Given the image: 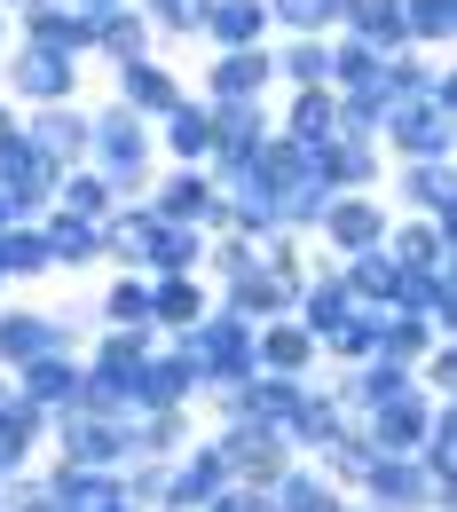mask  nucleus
<instances>
[{
	"label": "nucleus",
	"mask_w": 457,
	"mask_h": 512,
	"mask_svg": "<svg viewBox=\"0 0 457 512\" xmlns=\"http://www.w3.org/2000/svg\"><path fill=\"white\" fill-rule=\"evenodd\" d=\"M434 347V323L418 316V308H379V355H394V363H418Z\"/></svg>",
	"instance_id": "c03bdc74"
},
{
	"label": "nucleus",
	"mask_w": 457,
	"mask_h": 512,
	"mask_svg": "<svg viewBox=\"0 0 457 512\" xmlns=\"http://www.w3.org/2000/svg\"><path fill=\"white\" fill-rule=\"evenodd\" d=\"M150 347H158V331H119V323H95V331H87V347H79V363H87L103 386H119V394H127ZM127 410H134V402H127Z\"/></svg>",
	"instance_id": "b1692460"
},
{
	"label": "nucleus",
	"mask_w": 457,
	"mask_h": 512,
	"mask_svg": "<svg viewBox=\"0 0 457 512\" xmlns=\"http://www.w3.org/2000/svg\"><path fill=\"white\" fill-rule=\"evenodd\" d=\"M119 497H127V512H166V457H127Z\"/></svg>",
	"instance_id": "de8ad7c7"
},
{
	"label": "nucleus",
	"mask_w": 457,
	"mask_h": 512,
	"mask_svg": "<svg viewBox=\"0 0 457 512\" xmlns=\"http://www.w3.org/2000/svg\"><path fill=\"white\" fill-rule=\"evenodd\" d=\"M142 284H150V331H158V339L190 331V323L213 308V284H205V268H166V276H142Z\"/></svg>",
	"instance_id": "4be33fe9"
},
{
	"label": "nucleus",
	"mask_w": 457,
	"mask_h": 512,
	"mask_svg": "<svg viewBox=\"0 0 457 512\" xmlns=\"http://www.w3.org/2000/svg\"><path fill=\"white\" fill-rule=\"evenodd\" d=\"M261 40H276L268 0H205V16H197V48H261Z\"/></svg>",
	"instance_id": "7c9ffc66"
},
{
	"label": "nucleus",
	"mask_w": 457,
	"mask_h": 512,
	"mask_svg": "<svg viewBox=\"0 0 457 512\" xmlns=\"http://www.w3.org/2000/svg\"><path fill=\"white\" fill-rule=\"evenodd\" d=\"M127 402H134V410H174V402H197V371H190V355H182L174 339H158V347L142 355V371H134Z\"/></svg>",
	"instance_id": "5701e85b"
},
{
	"label": "nucleus",
	"mask_w": 457,
	"mask_h": 512,
	"mask_svg": "<svg viewBox=\"0 0 457 512\" xmlns=\"http://www.w3.org/2000/svg\"><path fill=\"white\" fill-rule=\"evenodd\" d=\"M0 229H8V197H0Z\"/></svg>",
	"instance_id": "6e6d98bb"
},
{
	"label": "nucleus",
	"mask_w": 457,
	"mask_h": 512,
	"mask_svg": "<svg viewBox=\"0 0 457 512\" xmlns=\"http://www.w3.org/2000/svg\"><path fill=\"white\" fill-rule=\"evenodd\" d=\"M79 371H87V363H79V347H48V355H32V363H16V371H0V379L16 386L24 402H40V410L56 418V410L79 402Z\"/></svg>",
	"instance_id": "aec40b11"
},
{
	"label": "nucleus",
	"mask_w": 457,
	"mask_h": 512,
	"mask_svg": "<svg viewBox=\"0 0 457 512\" xmlns=\"http://www.w3.org/2000/svg\"><path fill=\"white\" fill-rule=\"evenodd\" d=\"M253 371H284V379H324V347L300 316L253 323Z\"/></svg>",
	"instance_id": "f3484780"
},
{
	"label": "nucleus",
	"mask_w": 457,
	"mask_h": 512,
	"mask_svg": "<svg viewBox=\"0 0 457 512\" xmlns=\"http://www.w3.org/2000/svg\"><path fill=\"white\" fill-rule=\"evenodd\" d=\"M134 418V410H127ZM127 418H111V410H56L48 418V457H64V465H127Z\"/></svg>",
	"instance_id": "1a4fd4ad"
},
{
	"label": "nucleus",
	"mask_w": 457,
	"mask_h": 512,
	"mask_svg": "<svg viewBox=\"0 0 457 512\" xmlns=\"http://www.w3.org/2000/svg\"><path fill=\"white\" fill-rule=\"evenodd\" d=\"M221 489H229V465H221L213 434H197L190 449H174V457H166V512H205Z\"/></svg>",
	"instance_id": "dca6fc26"
},
{
	"label": "nucleus",
	"mask_w": 457,
	"mask_h": 512,
	"mask_svg": "<svg viewBox=\"0 0 457 512\" xmlns=\"http://www.w3.org/2000/svg\"><path fill=\"white\" fill-rule=\"evenodd\" d=\"M56 205H64V213H79V221H103L119 197H111V182L79 158V166H64V174H56Z\"/></svg>",
	"instance_id": "37998d69"
},
{
	"label": "nucleus",
	"mask_w": 457,
	"mask_h": 512,
	"mask_svg": "<svg viewBox=\"0 0 457 512\" xmlns=\"http://www.w3.org/2000/svg\"><path fill=\"white\" fill-rule=\"evenodd\" d=\"M0 95H8L16 111L71 103V95H87V64H79V56H56V48H32V40H8V48H0Z\"/></svg>",
	"instance_id": "20e7f679"
},
{
	"label": "nucleus",
	"mask_w": 457,
	"mask_h": 512,
	"mask_svg": "<svg viewBox=\"0 0 457 512\" xmlns=\"http://www.w3.org/2000/svg\"><path fill=\"white\" fill-rule=\"evenodd\" d=\"M150 142H158L166 166H205V150H213V111H205V95H182L166 119H150Z\"/></svg>",
	"instance_id": "c85d7f7f"
},
{
	"label": "nucleus",
	"mask_w": 457,
	"mask_h": 512,
	"mask_svg": "<svg viewBox=\"0 0 457 512\" xmlns=\"http://www.w3.org/2000/svg\"><path fill=\"white\" fill-rule=\"evenodd\" d=\"M268 24L276 32H331L339 24V0H268Z\"/></svg>",
	"instance_id": "8fccbe9b"
},
{
	"label": "nucleus",
	"mask_w": 457,
	"mask_h": 512,
	"mask_svg": "<svg viewBox=\"0 0 457 512\" xmlns=\"http://www.w3.org/2000/svg\"><path fill=\"white\" fill-rule=\"evenodd\" d=\"M347 497L363 512H434V505H457V481H434L418 457H371Z\"/></svg>",
	"instance_id": "423d86ee"
},
{
	"label": "nucleus",
	"mask_w": 457,
	"mask_h": 512,
	"mask_svg": "<svg viewBox=\"0 0 457 512\" xmlns=\"http://www.w3.org/2000/svg\"><path fill=\"white\" fill-rule=\"evenodd\" d=\"M213 111V150H205V174L229 182L268 134H276V95H229V103H205Z\"/></svg>",
	"instance_id": "0eeeda50"
},
{
	"label": "nucleus",
	"mask_w": 457,
	"mask_h": 512,
	"mask_svg": "<svg viewBox=\"0 0 457 512\" xmlns=\"http://www.w3.org/2000/svg\"><path fill=\"white\" fill-rule=\"evenodd\" d=\"M371 457H379V449L363 442V426H347L339 442H324V449H316V465H324V473H331V481H339V489H355V473H363Z\"/></svg>",
	"instance_id": "09e8293b"
},
{
	"label": "nucleus",
	"mask_w": 457,
	"mask_h": 512,
	"mask_svg": "<svg viewBox=\"0 0 457 512\" xmlns=\"http://www.w3.org/2000/svg\"><path fill=\"white\" fill-rule=\"evenodd\" d=\"M87 166L111 182V197L127 205V197L150 190V174H158V142H150V119H134L119 95H95L87 103Z\"/></svg>",
	"instance_id": "f257e3e1"
},
{
	"label": "nucleus",
	"mask_w": 457,
	"mask_h": 512,
	"mask_svg": "<svg viewBox=\"0 0 457 512\" xmlns=\"http://www.w3.org/2000/svg\"><path fill=\"white\" fill-rule=\"evenodd\" d=\"M95 323H119V331H150V284L111 268V284L95 292Z\"/></svg>",
	"instance_id": "79ce46f5"
},
{
	"label": "nucleus",
	"mask_w": 457,
	"mask_h": 512,
	"mask_svg": "<svg viewBox=\"0 0 457 512\" xmlns=\"http://www.w3.org/2000/svg\"><path fill=\"white\" fill-rule=\"evenodd\" d=\"M213 300H221V308H237L245 323H268V316H292L300 284H284V276H276V268L253 253L245 268H237V276H221V284H213Z\"/></svg>",
	"instance_id": "a211bd4d"
},
{
	"label": "nucleus",
	"mask_w": 457,
	"mask_h": 512,
	"mask_svg": "<svg viewBox=\"0 0 457 512\" xmlns=\"http://www.w3.org/2000/svg\"><path fill=\"white\" fill-rule=\"evenodd\" d=\"M158 48V32H150V16L142 8H111V16H95L87 24V64H134V56H150Z\"/></svg>",
	"instance_id": "f704fd0d"
},
{
	"label": "nucleus",
	"mask_w": 457,
	"mask_h": 512,
	"mask_svg": "<svg viewBox=\"0 0 457 512\" xmlns=\"http://www.w3.org/2000/svg\"><path fill=\"white\" fill-rule=\"evenodd\" d=\"M205 512H268V497L253 489V481H229V489H221V497H213Z\"/></svg>",
	"instance_id": "3c124183"
},
{
	"label": "nucleus",
	"mask_w": 457,
	"mask_h": 512,
	"mask_svg": "<svg viewBox=\"0 0 457 512\" xmlns=\"http://www.w3.org/2000/svg\"><path fill=\"white\" fill-rule=\"evenodd\" d=\"M0 292H16V284H8V260H0Z\"/></svg>",
	"instance_id": "5fc2aeb1"
},
{
	"label": "nucleus",
	"mask_w": 457,
	"mask_h": 512,
	"mask_svg": "<svg viewBox=\"0 0 457 512\" xmlns=\"http://www.w3.org/2000/svg\"><path fill=\"white\" fill-rule=\"evenodd\" d=\"M174 347L190 355V371H197V402L221 394V386L253 379V323L237 316V308H221V300H213L190 331H174Z\"/></svg>",
	"instance_id": "f03ea898"
},
{
	"label": "nucleus",
	"mask_w": 457,
	"mask_h": 512,
	"mask_svg": "<svg viewBox=\"0 0 457 512\" xmlns=\"http://www.w3.org/2000/svg\"><path fill=\"white\" fill-rule=\"evenodd\" d=\"M379 150L394 158H457V87H426V95H394L379 119Z\"/></svg>",
	"instance_id": "7ed1b4c3"
},
{
	"label": "nucleus",
	"mask_w": 457,
	"mask_h": 512,
	"mask_svg": "<svg viewBox=\"0 0 457 512\" xmlns=\"http://www.w3.org/2000/svg\"><path fill=\"white\" fill-rule=\"evenodd\" d=\"M308 174L324 190H379L387 182V150H379V134H331V142L308 150Z\"/></svg>",
	"instance_id": "ddd939ff"
},
{
	"label": "nucleus",
	"mask_w": 457,
	"mask_h": 512,
	"mask_svg": "<svg viewBox=\"0 0 457 512\" xmlns=\"http://www.w3.org/2000/svg\"><path fill=\"white\" fill-rule=\"evenodd\" d=\"M190 95H205V103H229V95H276L268 40H261V48H205V56H197Z\"/></svg>",
	"instance_id": "f8f14e48"
},
{
	"label": "nucleus",
	"mask_w": 457,
	"mask_h": 512,
	"mask_svg": "<svg viewBox=\"0 0 457 512\" xmlns=\"http://www.w3.org/2000/svg\"><path fill=\"white\" fill-rule=\"evenodd\" d=\"M0 8H24V0H0Z\"/></svg>",
	"instance_id": "4d7b16f0"
},
{
	"label": "nucleus",
	"mask_w": 457,
	"mask_h": 512,
	"mask_svg": "<svg viewBox=\"0 0 457 512\" xmlns=\"http://www.w3.org/2000/svg\"><path fill=\"white\" fill-rule=\"evenodd\" d=\"M213 449H221V465H229V481H276L284 465H292V442H284V426H205Z\"/></svg>",
	"instance_id": "4468645a"
},
{
	"label": "nucleus",
	"mask_w": 457,
	"mask_h": 512,
	"mask_svg": "<svg viewBox=\"0 0 457 512\" xmlns=\"http://www.w3.org/2000/svg\"><path fill=\"white\" fill-rule=\"evenodd\" d=\"M111 95L127 103L134 119H166V111L190 95V79H182V64H174L166 48H150V56H134V64H111Z\"/></svg>",
	"instance_id": "9b49d317"
},
{
	"label": "nucleus",
	"mask_w": 457,
	"mask_h": 512,
	"mask_svg": "<svg viewBox=\"0 0 457 512\" xmlns=\"http://www.w3.org/2000/svg\"><path fill=\"white\" fill-rule=\"evenodd\" d=\"M142 205H150V213H166V221H197L205 237H213V229H229V190H221L205 166H166V158H158V174H150Z\"/></svg>",
	"instance_id": "6e6552de"
},
{
	"label": "nucleus",
	"mask_w": 457,
	"mask_h": 512,
	"mask_svg": "<svg viewBox=\"0 0 457 512\" xmlns=\"http://www.w3.org/2000/svg\"><path fill=\"white\" fill-rule=\"evenodd\" d=\"M331 32H355L371 48H410L402 40V0H339V24Z\"/></svg>",
	"instance_id": "a19ab883"
},
{
	"label": "nucleus",
	"mask_w": 457,
	"mask_h": 512,
	"mask_svg": "<svg viewBox=\"0 0 457 512\" xmlns=\"http://www.w3.org/2000/svg\"><path fill=\"white\" fill-rule=\"evenodd\" d=\"M387 253L402 268H457V221H426V213H394Z\"/></svg>",
	"instance_id": "473e14b6"
},
{
	"label": "nucleus",
	"mask_w": 457,
	"mask_h": 512,
	"mask_svg": "<svg viewBox=\"0 0 457 512\" xmlns=\"http://www.w3.org/2000/svg\"><path fill=\"white\" fill-rule=\"evenodd\" d=\"M71 8H79V16L95 24V16H111V8H134V0H71Z\"/></svg>",
	"instance_id": "603ef678"
},
{
	"label": "nucleus",
	"mask_w": 457,
	"mask_h": 512,
	"mask_svg": "<svg viewBox=\"0 0 457 512\" xmlns=\"http://www.w3.org/2000/svg\"><path fill=\"white\" fill-rule=\"evenodd\" d=\"M363 355H379V308H355V316H347V323L324 339V371H339V363H363Z\"/></svg>",
	"instance_id": "49530a36"
},
{
	"label": "nucleus",
	"mask_w": 457,
	"mask_h": 512,
	"mask_svg": "<svg viewBox=\"0 0 457 512\" xmlns=\"http://www.w3.org/2000/svg\"><path fill=\"white\" fill-rule=\"evenodd\" d=\"M402 40L426 48V56H450L457 48V0H402Z\"/></svg>",
	"instance_id": "ea45409f"
},
{
	"label": "nucleus",
	"mask_w": 457,
	"mask_h": 512,
	"mask_svg": "<svg viewBox=\"0 0 457 512\" xmlns=\"http://www.w3.org/2000/svg\"><path fill=\"white\" fill-rule=\"evenodd\" d=\"M276 134L300 142V150L331 142L339 134V95L331 87H276Z\"/></svg>",
	"instance_id": "bb28decb"
},
{
	"label": "nucleus",
	"mask_w": 457,
	"mask_h": 512,
	"mask_svg": "<svg viewBox=\"0 0 457 512\" xmlns=\"http://www.w3.org/2000/svg\"><path fill=\"white\" fill-rule=\"evenodd\" d=\"M16 40L56 48V56H79V64H87V16H79L71 0H24V8H16Z\"/></svg>",
	"instance_id": "2f4dec72"
},
{
	"label": "nucleus",
	"mask_w": 457,
	"mask_h": 512,
	"mask_svg": "<svg viewBox=\"0 0 457 512\" xmlns=\"http://www.w3.org/2000/svg\"><path fill=\"white\" fill-rule=\"evenodd\" d=\"M339 276H347L355 308H394V292H402V260H394L387 245H371V253H347V260H339Z\"/></svg>",
	"instance_id": "4c0bfd02"
},
{
	"label": "nucleus",
	"mask_w": 457,
	"mask_h": 512,
	"mask_svg": "<svg viewBox=\"0 0 457 512\" xmlns=\"http://www.w3.org/2000/svg\"><path fill=\"white\" fill-rule=\"evenodd\" d=\"M268 64H276V87H331V32H276Z\"/></svg>",
	"instance_id": "c9c22d12"
},
{
	"label": "nucleus",
	"mask_w": 457,
	"mask_h": 512,
	"mask_svg": "<svg viewBox=\"0 0 457 512\" xmlns=\"http://www.w3.org/2000/svg\"><path fill=\"white\" fill-rule=\"evenodd\" d=\"M426 418H434V394L410 379L402 394H387L379 410H363L355 426H363V442L379 449V457H410V449H418V434H426Z\"/></svg>",
	"instance_id": "2eb2a0df"
},
{
	"label": "nucleus",
	"mask_w": 457,
	"mask_h": 512,
	"mask_svg": "<svg viewBox=\"0 0 457 512\" xmlns=\"http://www.w3.org/2000/svg\"><path fill=\"white\" fill-rule=\"evenodd\" d=\"M0 260H8V284H16V292H32V284H48V276H56L40 221H8V229H0Z\"/></svg>",
	"instance_id": "58836bf2"
},
{
	"label": "nucleus",
	"mask_w": 457,
	"mask_h": 512,
	"mask_svg": "<svg viewBox=\"0 0 457 512\" xmlns=\"http://www.w3.org/2000/svg\"><path fill=\"white\" fill-rule=\"evenodd\" d=\"M40 457H48V410L24 402L16 386L0 379V473H24V465H40Z\"/></svg>",
	"instance_id": "393cba45"
},
{
	"label": "nucleus",
	"mask_w": 457,
	"mask_h": 512,
	"mask_svg": "<svg viewBox=\"0 0 457 512\" xmlns=\"http://www.w3.org/2000/svg\"><path fill=\"white\" fill-rule=\"evenodd\" d=\"M205 434V410L197 402H174V410H134L127 418V457H174Z\"/></svg>",
	"instance_id": "c756f323"
},
{
	"label": "nucleus",
	"mask_w": 457,
	"mask_h": 512,
	"mask_svg": "<svg viewBox=\"0 0 457 512\" xmlns=\"http://www.w3.org/2000/svg\"><path fill=\"white\" fill-rule=\"evenodd\" d=\"M24 134L56 158V166H79L87 158V95H71V103H40V111H24Z\"/></svg>",
	"instance_id": "72a5a7b5"
},
{
	"label": "nucleus",
	"mask_w": 457,
	"mask_h": 512,
	"mask_svg": "<svg viewBox=\"0 0 457 512\" xmlns=\"http://www.w3.org/2000/svg\"><path fill=\"white\" fill-rule=\"evenodd\" d=\"M394 308H418L434 331H457V268H402Z\"/></svg>",
	"instance_id": "e433bc0d"
},
{
	"label": "nucleus",
	"mask_w": 457,
	"mask_h": 512,
	"mask_svg": "<svg viewBox=\"0 0 457 512\" xmlns=\"http://www.w3.org/2000/svg\"><path fill=\"white\" fill-rule=\"evenodd\" d=\"M355 512H363V505H355Z\"/></svg>",
	"instance_id": "13d9d810"
},
{
	"label": "nucleus",
	"mask_w": 457,
	"mask_h": 512,
	"mask_svg": "<svg viewBox=\"0 0 457 512\" xmlns=\"http://www.w3.org/2000/svg\"><path fill=\"white\" fill-rule=\"evenodd\" d=\"M261 497H268V512H355V497L331 481L316 457H292L276 481H261Z\"/></svg>",
	"instance_id": "412c9836"
},
{
	"label": "nucleus",
	"mask_w": 457,
	"mask_h": 512,
	"mask_svg": "<svg viewBox=\"0 0 457 512\" xmlns=\"http://www.w3.org/2000/svg\"><path fill=\"white\" fill-rule=\"evenodd\" d=\"M134 8L150 16L158 48H197V16H205V0H134Z\"/></svg>",
	"instance_id": "a18cd8bd"
},
{
	"label": "nucleus",
	"mask_w": 457,
	"mask_h": 512,
	"mask_svg": "<svg viewBox=\"0 0 457 512\" xmlns=\"http://www.w3.org/2000/svg\"><path fill=\"white\" fill-rule=\"evenodd\" d=\"M379 190H387V205H394V213L457 221V158H394Z\"/></svg>",
	"instance_id": "9d476101"
},
{
	"label": "nucleus",
	"mask_w": 457,
	"mask_h": 512,
	"mask_svg": "<svg viewBox=\"0 0 457 512\" xmlns=\"http://www.w3.org/2000/svg\"><path fill=\"white\" fill-rule=\"evenodd\" d=\"M355 418L339 410V394H331L324 379H308L300 386V402H292V418H284V442H292V457H316L324 442H339Z\"/></svg>",
	"instance_id": "a878e982"
},
{
	"label": "nucleus",
	"mask_w": 457,
	"mask_h": 512,
	"mask_svg": "<svg viewBox=\"0 0 457 512\" xmlns=\"http://www.w3.org/2000/svg\"><path fill=\"white\" fill-rule=\"evenodd\" d=\"M40 481L64 512H127L119 497V465H64V457H40Z\"/></svg>",
	"instance_id": "6ab92c4d"
},
{
	"label": "nucleus",
	"mask_w": 457,
	"mask_h": 512,
	"mask_svg": "<svg viewBox=\"0 0 457 512\" xmlns=\"http://www.w3.org/2000/svg\"><path fill=\"white\" fill-rule=\"evenodd\" d=\"M40 237H48L56 276H95V268H103V221H79L64 205H48V213H40Z\"/></svg>",
	"instance_id": "cd10ccee"
},
{
	"label": "nucleus",
	"mask_w": 457,
	"mask_h": 512,
	"mask_svg": "<svg viewBox=\"0 0 457 512\" xmlns=\"http://www.w3.org/2000/svg\"><path fill=\"white\" fill-rule=\"evenodd\" d=\"M8 40H16V8H0V48H8Z\"/></svg>",
	"instance_id": "864d4df0"
},
{
	"label": "nucleus",
	"mask_w": 457,
	"mask_h": 512,
	"mask_svg": "<svg viewBox=\"0 0 457 512\" xmlns=\"http://www.w3.org/2000/svg\"><path fill=\"white\" fill-rule=\"evenodd\" d=\"M387 229H394L387 190H331L324 213H316V229H308V245H316L324 260H347V253L387 245Z\"/></svg>",
	"instance_id": "39448f33"
}]
</instances>
